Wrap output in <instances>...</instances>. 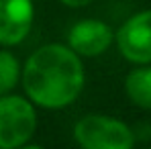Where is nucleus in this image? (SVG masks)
<instances>
[{
	"label": "nucleus",
	"mask_w": 151,
	"mask_h": 149,
	"mask_svg": "<svg viewBox=\"0 0 151 149\" xmlns=\"http://www.w3.org/2000/svg\"><path fill=\"white\" fill-rule=\"evenodd\" d=\"M21 86L37 108L63 110L84 92V59L68 43H45L25 59Z\"/></svg>",
	"instance_id": "1"
},
{
	"label": "nucleus",
	"mask_w": 151,
	"mask_h": 149,
	"mask_svg": "<svg viewBox=\"0 0 151 149\" xmlns=\"http://www.w3.org/2000/svg\"><path fill=\"white\" fill-rule=\"evenodd\" d=\"M72 135L80 149H135L137 143L135 131L125 121L100 112L78 119Z\"/></svg>",
	"instance_id": "2"
},
{
	"label": "nucleus",
	"mask_w": 151,
	"mask_h": 149,
	"mask_svg": "<svg viewBox=\"0 0 151 149\" xmlns=\"http://www.w3.org/2000/svg\"><path fill=\"white\" fill-rule=\"evenodd\" d=\"M39 127L37 106L25 94L0 96V149H21L31 143Z\"/></svg>",
	"instance_id": "3"
},
{
	"label": "nucleus",
	"mask_w": 151,
	"mask_h": 149,
	"mask_svg": "<svg viewBox=\"0 0 151 149\" xmlns=\"http://www.w3.org/2000/svg\"><path fill=\"white\" fill-rule=\"evenodd\" d=\"M114 45L131 66H151V8L125 19L116 29Z\"/></svg>",
	"instance_id": "4"
},
{
	"label": "nucleus",
	"mask_w": 151,
	"mask_h": 149,
	"mask_svg": "<svg viewBox=\"0 0 151 149\" xmlns=\"http://www.w3.org/2000/svg\"><path fill=\"white\" fill-rule=\"evenodd\" d=\"M82 59L100 57L116 43V31L100 19H82L70 27L68 41Z\"/></svg>",
	"instance_id": "5"
},
{
	"label": "nucleus",
	"mask_w": 151,
	"mask_h": 149,
	"mask_svg": "<svg viewBox=\"0 0 151 149\" xmlns=\"http://www.w3.org/2000/svg\"><path fill=\"white\" fill-rule=\"evenodd\" d=\"M35 25L33 0H0V47L21 45Z\"/></svg>",
	"instance_id": "6"
},
{
	"label": "nucleus",
	"mask_w": 151,
	"mask_h": 149,
	"mask_svg": "<svg viewBox=\"0 0 151 149\" xmlns=\"http://www.w3.org/2000/svg\"><path fill=\"white\" fill-rule=\"evenodd\" d=\"M123 88L133 106L151 112V66H135L125 76Z\"/></svg>",
	"instance_id": "7"
},
{
	"label": "nucleus",
	"mask_w": 151,
	"mask_h": 149,
	"mask_svg": "<svg viewBox=\"0 0 151 149\" xmlns=\"http://www.w3.org/2000/svg\"><path fill=\"white\" fill-rule=\"evenodd\" d=\"M23 80V63L8 49L0 47V96L12 94V90Z\"/></svg>",
	"instance_id": "8"
},
{
	"label": "nucleus",
	"mask_w": 151,
	"mask_h": 149,
	"mask_svg": "<svg viewBox=\"0 0 151 149\" xmlns=\"http://www.w3.org/2000/svg\"><path fill=\"white\" fill-rule=\"evenodd\" d=\"M63 6H68V8H84V6H88V4H92L94 0H59Z\"/></svg>",
	"instance_id": "9"
},
{
	"label": "nucleus",
	"mask_w": 151,
	"mask_h": 149,
	"mask_svg": "<svg viewBox=\"0 0 151 149\" xmlns=\"http://www.w3.org/2000/svg\"><path fill=\"white\" fill-rule=\"evenodd\" d=\"M21 149H47V147H43L39 143H29V145H25V147H21Z\"/></svg>",
	"instance_id": "10"
},
{
	"label": "nucleus",
	"mask_w": 151,
	"mask_h": 149,
	"mask_svg": "<svg viewBox=\"0 0 151 149\" xmlns=\"http://www.w3.org/2000/svg\"><path fill=\"white\" fill-rule=\"evenodd\" d=\"M145 149H151V147H145Z\"/></svg>",
	"instance_id": "11"
}]
</instances>
